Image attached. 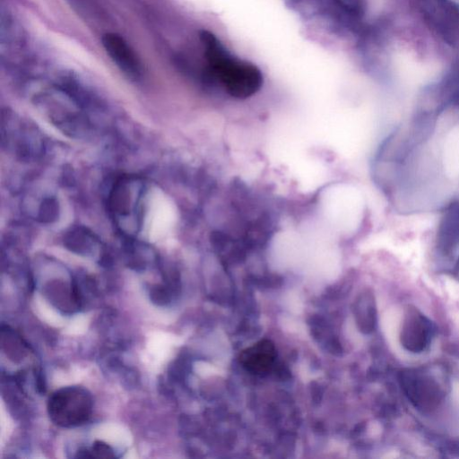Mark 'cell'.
<instances>
[{
  "label": "cell",
  "mask_w": 459,
  "mask_h": 459,
  "mask_svg": "<svg viewBox=\"0 0 459 459\" xmlns=\"http://www.w3.org/2000/svg\"><path fill=\"white\" fill-rule=\"evenodd\" d=\"M276 357L274 343L264 339L244 349L239 355V362L249 373L264 376L271 371Z\"/></svg>",
  "instance_id": "obj_11"
},
{
  "label": "cell",
  "mask_w": 459,
  "mask_h": 459,
  "mask_svg": "<svg viewBox=\"0 0 459 459\" xmlns=\"http://www.w3.org/2000/svg\"><path fill=\"white\" fill-rule=\"evenodd\" d=\"M76 457L79 458H114V450L103 441H95L90 449L78 451Z\"/></svg>",
  "instance_id": "obj_14"
},
{
  "label": "cell",
  "mask_w": 459,
  "mask_h": 459,
  "mask_svg": "<svg viewBox=\"0 0 459 459\" xmlns=\"http://www.w3.org/2000/svg\"><path fill=\"white\" fill-rule=\"evenodd\" d=\"M436 255L445 269L459 268V200L445 207L437 227Z\"/></svg>",
  "instance_id": "obj_7"
},
{
  "label": "cell",
  "mask_w": 459,
  "mask_h": 459,
  "mask_svg": "<svg viewBox=\"0 0 459 459\" xmlns=\"http://www.w3.org/2000/svg\"><path fill=\"white\" fill-rule=\"evenodd\" d=\"M353 314L360 332L369 333L374 331L377 325V307L371 292L366 290L358 296Z\"/></svg>",
  "instance_id": "obj_12"
},
{
  "label": "cell",
  "mask_w": 459,
  "mask_h": 459,
  "mask_svg": "<svg viewBox=\"0 0 459 459\" xmlns=\"http://www.w3.org/2000/svg\"><path fill=\"white\" fill-rule=\"evenodd\" d=\"M434 324L416 307H409L404 314L400 342L410 352L420 353L430 344L435 334Z\"/></svg>",
  "instance_id": "obj_9"
},
{
  "label": "cell",
  "mask_w": 459,
  "mask_h": 459,
  "mask_svg": "<svg viewBox=\"0 0 459 459\" xmlns=\"http://www.w3.org/2000/svg\"><path fill=\"white\" fill-rule=\"evenodd\" d=\"M400 382L408 400L422 412L435 411L443 401L444 387L428 368L407 369L401 374Z\"/></svg>",
  "instance_id": "obj_6"
},
{
  "label": "cell",
  "mask_w": 459,
  "mask_h": 459,
  "mask_svg": "<svg viewBox=\"0 0 459 459\" xmlns=\"http://www.w3.org/2000/svg\"><path fill=\"white\" fill-rule=\"evenodd\" d=\"M101 42L107 54L126 77L133 81L141 79L143 75L142 63L121 35L108 32L102 36Z\"/></svg>",
  "instance_id": "obj_10"
},
{
  "label": "cell",
  "mask_w": 459,
  "mask_h": 459,
  "mask_svg": "<svg viewBox=\"0 0 459 459\" xmlns=\"http://www.w3.org/2000/svg\"><path fill=\"white\" fill-rule=\"evenodd\" d=\"M145 183L138 177L120 178L112 186L108 196V209L118 230L132 237L142 222Z\"/></svg>",
  "instance_id": "obj_4"
},
{
  "label": "cell",
  "mask_w": 459,
  "mask_h": 459,
  "mask_svg": "<svg viewBox=\"0 0 459 459\" xmlns=\"http://www.w3.org/2000/svg\"><path fill=\"white\" fill-rule=\"evenodd\" d=\"M2 138L6 147L22 158H31L42 152V140L37 130L13 113L7 112L6 118L3 116Z\"/></svg>",
  "instance_id": "obj_8"
},
{
  "label": "cell",
  "mask_w": 459,
  "mask_h": 459,
  "mask_svg": "<svg viewBox=\"0 0 459 459\" xmlns=\"http://www.w3.org/2000/svg\"><path fill=\"white\" fill-rule=\"evenodd\" d=\"M200 39L209 74L225 94L233 100H246L260 91L264 77L256 65L234 57L211 31L203 30Z\"/></svg>",
  "instance_id": "obj_3"
},
{
  "label": "cell",
  "mask_w": 459,
  "mask_h": 459,
  "mask_svg": "<svg viewBox=\"0 0 459 459\" xmlns=\"http://www.w3.org/2000/svg\"><path fill=\"white\" fill-rule=\"evenodd\" d=\"M409 22L459 66V0H405Z\"/></svg>",
  "instance_id": "obj_2"
},
{
  "label": "cell",
  "mask_w": 459,
  "mask_h": 459,
  "mask_svg": "<svg viewBox=\"0 0 459 459\" xmlns=\"http://www.w3.org/2000/svg\"><path fill=\"white\" fill-rule=\"evenodd\" d=\"M65 244L73 251L90 254L98 246L96 236L83 227H74L66 232Z\"/></svg>",
  "instance_id": "obj_13"
},
{
  "label": "cell",
  "mask_w": 459,
  "mask_h": 459,
  "mask_svg": "<svg viewBox=\"0 0 459 459\" xmlns=\"http://www.w3.org/2000/svg\"><path fill=\"white\" fill-rule=\"evenodd\" d=\"M346 13L355 17L365 13L367 0H334Z\"/></svg>",
  "instance_id": "obj_15"
},
{
  "label": "cell",
  "mask_w": 459,
  "mask_h": 459,
  "mask_svg": "<svg viewBox=\"0 0 459 459\" xmlns=\"http://www.w3.org/2000/svg\"><path fill=\"white\" fill-rule=\"evenodd\" d=\"M438 115L418 111L382 143L373 160L376 184L402 212L445 207L450 190L437 143Z\"/></svg>",
  "instance_id": "obj_1"
},
{
  "label": "cell",
  "mask_w": 459,
  "mask_h": 459,
  "mask_svg": "<svg viewBox=\"0 0 459 459\" xmlns=\"http://www.w3.org/2000/svg\"><path fill=\"white\" fill-rule=\"evenodd\" d=\"M93 399L91 393L77 385L65 386L55 391L48 401L50 420L63 428H74L91 418Z\"/></svg>",
  "instance_id": "obj_5"
}]
</instances>
